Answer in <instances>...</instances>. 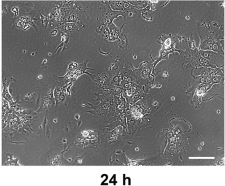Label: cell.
Returning a JSON list of instances; mask_svg holds the SVG:
<instances>
[{"label":"cell","mask_w":225,"mask_h":186,"mask_svg":"<svg viewBox=\"0 0 225 186\" xmlns=\"http://www.w3.org/2000/svg\"><path fill=\"white\" fill-rule=\"evenodd\" d=\"M49 162L51 165H61V157L60 154H54V156L50 157Z\"/></svg>","instance_id":"1"},{"label":"cell","mask_w":225,"mask_h":186,"mask_svg":"<svg viewBox=\"0 0 225 186\" xmlns=\"http://www.w3.org/2000/svg\"><path fill=\"white\" fill-rule=\"evenodd\" d=\"M75 27H76V25L75 24H72V23H70V24H66L62 26V29L63 30H66V31H69V30H73L75 29Z\"/></svg>","instance_id":"2"},{"label":"cell","mask_w":225,"mask_h":186,"mask_svg":"<svg viewBox=\"0 0 225 186\" xmlns=\"http://www.w3.org/2000/svg\"><path fill=\"white\" fill-rule=\"evenodd\" d=\"M57 33V30H55V31H54V32H52V35H56V34Z\"/></svg>","instance_id":"3"},{"label":"cell","mask_w":225,"mask_h":186,"mask_svg":"<svg viewBox=\"0 0 225 186\" xmlns=\"http://www.w3.org/2000/svg\"><path fill=\"white\" fill-rule=\"evenodd\" d=\"M42 75H39L38 76V79H42Z\"/></svg>","instance_id":"4"}]
</instances>
